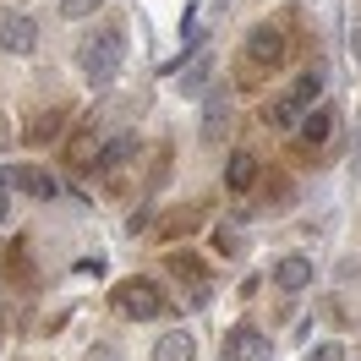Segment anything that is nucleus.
Returning <instances> with one entry per match:
<instances>
[{"label": "nucleus", "mask_w": 361, "mask_h": 361, "mask_svg": "<svg viewBox=\"0 0 361 361\" xmlns=\"http://www.w3.org/2000/svg\"><path fill=\"white\" fill-rule=\"evenodd\" d=\"M121 61H126V33H121V23H104V27H93L88 39H82V49H77V66H82V77H88L93 88L115 82Z\"/></svg>", "instance_id": "1"}, {"label": "nucleus", "mask_w": 361, "mask_h": 361, "mask_svg": "<svg viewBox=\"0 0 361 361\" xmlns=\"http://www.w3.org/2000/svg\"><path fill=\"white\" fill-rule=\"evenodd\" d=\"M241 66H247L252 77H263V71H279V66H285V33H279L274 23L247 27V39H241Z\"/></svg>", "instance_id": "2"}, {"label": "nucleus", "mask_w": 361, "mask_h": 361, "mask_svg": "<svg viewBox=\"0 0 361 361\" xmlns=\"http://www.w3.org/2000/svg\"><path fill=\"white\" fill-rule=\"evenodd\" d=\"M110 307L121 317H137V323H142V317H159V312H164V295H159L154 279H142V274H137V279H121V285L110 290Z\"/></svg>", "instance_id": "3"}, {"label": "nucleus", "mask_w": 361, "mask_h": 361, "mask_svg": "<svg viewBox=\"0 0 361 361\" xmlns=\"http://www.w3.org/2000/svg\"><path fill=\"white\" fill-rule=\"evenodd\" d=\"M6 186H17V192H27V197H39V203H49L61 186H55V176L49 170H39V164H11L6 170Z\"/></svg>", "instance_id": "4"}, {"label": "nucleus", "mask_w": 361, "mask_h": 361, "mask_svg": "<svg viewBox=\"0 0 361 361\" xmlns=\"http://www.w3.org/2000/svg\"><path fill=\"white\" fill-rule=\"evenodd\" d=\"M329 137H334V104H312V110H307V121H301V132H295L301 154H317Z\"/></svg>", "instance_id": "5"}, {"label": "nucleus", "mask_w": 361, "mask_h": 361, "mask_svg": "<svg viewBox=\"0 0 361 361\" xmlns=\"http://www.w3.org/2000/svg\"><path fill=\"white\" fill-rule=\"evenodd\" d=\"M39 44V23L33 17H0V49L6 55H33Z\"/></svg>", "instance_id": "6"}, {"label": "nucleus", "mask_w": 361, "mask_h": 361, "mask_svg": "<svg viewBox=\"0 0 361 361\" xmlns=\"http://www.w3.org/2000/svg\"><path fill=\"white\" fill-rule=\"evenodd\" d=\"M230 361H274V345H269V334H257V329H230Z\"/></svg>", "instance_id": "7"}, {"label": "nucleus", "mask_w": 361, "mask_h": 361, "mask_svg": "<svg viewBox=\"0 0 361 361\" xmlns=\"http://www.w3.org/2000/svg\"><path fill=\"white\" fill-rule=\"evenodd\" d=\"M203 219H208V203H186V208H176V214H164V219H159V241H180V235L203 230Z\"/></svg>", "instance_id": "8"}, {"label": "nucleus", "mask_w": 361, "mask_h": 361, "mask_svg": "<svg viewBox=\"0 0 361 361\" xmlns=\"http://www.w3.org/2000/svg\"><path fill=\"white\" fill-rule=\"evenodd\" d=\"M99 154H104V137H99V126H77L66 142V164L71 170H88V164H99Z\"/></svg>", "instance_id": "9"}, {"label": "nucleus", "mask_w": 361, "mask_h": 361, "mask_svg": "<svg viewBox=\"0 0 361 361\" xmlns=\"http://www.w3.org/2000/svg\"><path fill=\"white\" fill-rule=\"evenodd\" d=\"M164 269L192 285V301H208V269L192 257V252H170V257H164Z\"/></svg>", "instance_id": "10"}, {"label": "nucleus", "mask_w": 361, "mask_h": 361, "mask_svg": "<svg viewBox=\"0 0 361 361\" xmlns=\"http://www.w3.org/2000/svg\"><path fill=\"white\" fill-rule=\"evenodd\" d=\"M257 176H263V164H257V154H247V148H235V154H230V164H225V186H230V192H241V197H247L252 186H257Z\"/></svg>", "instance_id": "11"}, {"label": "nucleus", "mask_w": 361, "mask_h": 361, "mask_svg": "<svg viewBox=\"0 0 361 361\" xmlns=\"http://www.w3.org/2000/svg\"><path fill=\"white\" fill-rule=\"evenodd\" d=\"M132 154H137V137L132 132H121V137H110V142H104V154H99V170H104V176H121V170H126V164H132Z\"/></svg>", "instance_id": "12"}, {"label": "nucleus", "mask_w": 361, "mask_h": 361, "mask_svg": "<svg viewBox=\"0 0 361 361\" xmlns=\"http://www.w3.org/2000/svg\"><path fill=\"white\" fill-rule=\"evenodd\" d=\"M192 356H197V339L186 334V329H170L154 345V361H192Z\"/></svg>", "instance_id": "13"}, {"label": "nucleus", "mask_w": 361, "mask_h": 361, "mask_svg": "<svg viewBox=\"0 0 361 361\" xmlns=\"http://www.w3.org/2000/svg\"><path fill=\"white\" fill-rule=\"evenodd\" d=\"M274 285H279V290H307V285H312V263H307V257H279Z\"/></svg>", "instance_id": "14"}, {"label": "nucleus", "mask_w": 361, "mask_h": 361, "mask_svg": "<svg viewBox=\"0 0 361 361\" xmlns=\"http://www.w3.org/2000/svg\"><path fill=\"white\" fill-rule=\"evenodd\" d=\"M6 274L33 290V257H27V241H11V247H6Z\"/></svg>", "instance_id": "15"}, {"label": "nucleus", "mask_w": 361, "mask_h": 361, "mask_svg": "<svg viewBox=\"0 0 361 361\" xmlns=\"http://www.w3.org/2000/svg\"><path fill=\"white\" fill-rule=\"evenodd\" d=\"M269 121H274V126H285V132H301V121H307V110H301V104H295L290 93H285V99H279V104L269 110Z\"/></svg>", "instance_id": "16"}, {"label": "nucleus", "mask_w": 361, "mask_h": 361, "mask_svg": "<svg viewBox=\"0 0 361 361\" xmlns=\"http://www.w3.org/2000/svg\"><path fill=\"white\" fill-rule=\"evenodd\" d=\"M61 126H66V110H44L39 121H33V126H27V142H49V137L61 132Z\"/></svg>", "instance_id": "17"}, {"label": "nucleus", "mask_w": 361, "mask_h": 361, "mask_svg": "<svg viewBox=\"0 0 361 361\" xmlns=\"http://www.w3.org/2000/svg\"><path fill=\"white\" fill-rule=\"evenodd\" d=\"M230 132V110L225 104H208V121H203V142H225Z\"/></svg>", "instance_id": "18"}, {"label": "nucleus", "mask_w": 361, "mask_h": 361, "mask_svg": "<svg viewBox=\"0 0 361 361\" xmlns=\"http://www.w3.org/2000/svg\"><path fill=\"white\" fill-rule=\"evenodd\" d=\"M317 93H323V71H301V82L290 88V99L301 104V110H307V104H312Z\"/></svg>", "instance_id": "19"}, {"label": "nucleus", "mask_w": 361, "mask_h": 361, "mask_svg": "<svg viewBox=\"0 0 361 361\" xmlns=\"http://www.w3.org/2000/svg\"><path fill=\"white\" fill-rule=\"evenodd\" d=\"M99 6H104V0H61V11H66L71 23H77V17H93Z\"/></svg>", "instance_id": "20"}, {"label": "nucleus", "mask_w": 361, "mask_h": 361, "mask_svg": "<svg viewBox=\"0 0 361 361\" xmlns=\"http://www.w3.org/2000/svg\"><path fill=\"white\" fill-rule=\"evenodd\" d=\"M285 192H290V186H285V176H274L269 186H263V197H269V203H285Z\"/></svg>", "instance_id": "21"}, {"label": "nucleus", "mask_w": 361, "mask_h": 361, "mask_svg": "<svg viewBox=\"0 0 361 361\" xmlns=\"http://www.w3.org/2000/svg\"><path fill=\"white\" fill-rule=\"evenodd\" d=\"M219 252H225V257H235V252H241V247H235V230H219Z\"/></svg>", "instance_id": "22"}, {"label": "nucleus", "mask_w": 361, "mask_h": 361, "mask_svg": "<svg viewBox=\"0 0 361 361\" xmlns=\"http://www.w3.org/2000/svg\"><path fill=\"white\" fill-rule=\"evenodd\" d=\"M312 361H339V345H317V350H312Z\"/></svg>", "instance_id": "23"}, {"label": "nucleus", "mask_w": 361, "mask_h": 361, "mask_svg": "<svg viewBox=\"0 0 361 361\" xmlns=\"http://www.w3.org/2000/svg\"><path fill=\"white\" fill-rule=\"evenodd\" d=\"M6 214H11V197H6V176H0V225H6Z\"/></svg>", "instance_id": "24"}, {"label": "nucleus", "mask_w": 361, "mask_h": 361, "mask_svg": "<svg viewBox=\"0 0 361 361\" xmlns=\"http://www.w3.org/2000/svg\"><path fill=\"white\" fill-rule=\"evenodd\" d=\"M88 361H115V350H104V345H99V350H93Z\"/></svg>", "instance_id": "25"}, {"label": "nucleus", "mask_w": 361, "mask_h": 361, "mask_svg": "<svg viewBox=\"0 0 361 361\" xmlns=\"http://www.w3.org/2000/svg\"><path fill=\"white\" fill-rule=\"evenodd\" d=\"M350 159H356V170H361V126H356V148H350Z\"/></svg>", "instance_id": "26"}, {"label": "nucleus", "mask_w": 361, "mask_h": 361, "mask_svg": "<svg viewBox=\"0 0 361 361\" xmlns=\"http://www.w3.org/2000/svg\"><path fill=\"white\" fill-rule=\"evenodd\" d=\"M350 49H356V61H361V27H356V33H350Z\"/></svg>", "instance_id": "27"}]
</instances>
